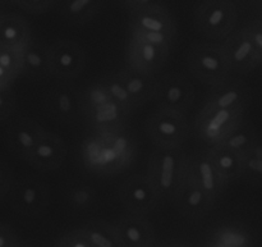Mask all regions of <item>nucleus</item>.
Returning <instances> with one entry per match:
<instances>
[{"label":"nucleus","mask_w":262,"mask_h":247,"mask_svg":"<svg viewBox=\"0 0 262 247\" xmlns=\"http://www.w3.org/2000/svg\"><path fill=\"white\" fill-rule=\"evenodd\" d=\"M84 167L101 176H113L127 169L137 155V143L125 130L95 132L81 148Z\"/></svg>","instance_id":"1"},{"label":"nucleus","mask_w":262,"mask_h":247,"mask_svg":"<svg viewBox=\"0 0 262 247\" xmlns=\"http://www.w3.org/2000/svg\"><path fill=\"white\" fill-rule=\"evenodd\" d=\"M188 172V156L181 149H158L151 154L147 177L161 200H173Z\"/></svg>","instance_id":"2"},{"label":"nucleus","mask_w":262,"mask_h":247,"mask_svg":"<svg viewBox=\"0 0 262 247\" xmlns=\"http://www.w3.org/2000/svg\"><path fill=\"white\" fill-rule=\"evenodd\" d=\"M197 31L212 40L227 38L237 23V8L232 0H202L194 10Z\"/></svg>","instance_id":"3"},{"label":"nucleus","mask_w":262,"mask_h":247,"mask_svg":"<svg viewBox=\"0 0 262 247\" xmlns=\"http://www.w3.org/2000/svg\"><path fill=\"white\" fill-rule=\"evenodd\" d=\"M187 66L192 76L210 86L225 81L230 73L224 50L217 44L200 43L192 46L187 55Z\"/></svg>","instance_id":"4"},{"label":"nucleus","mask_w":262,"mask_h":247,"mask_svg":"<svg viewBox=\"0 0 262 247\" xmlns=\"http://www.w3.org/2000/svg\"><path fill=\"white\" fill-rule=\"evenodd\" d=\"M146 131L158 149H181L187 141L189 123L186 114L174 110L156 109L148 117Z\"/></svg>","instance_id":"5"},{"label":"nucleus","mask_w":262,"mask_h":247,"mask_svg":"<svg viewBox=\"0 0 262 247\" xmlns=\"http://www.w3.org/2000/svg\"><path fill=\"white\" fill-rule=\"evenodd\" d=\"M246 109H201L196 118V133L207 146H217L243 122Z\"/></svg>","instance_id":"6"},{"label":"nucleus","mask_w":262,"mask_h":247,"mask_svg":"<svg viewBox=\"0 0 262 247\" xmlns=\"http://www.w3.org/2000/svg\"><path fill=\"white\" fill-rule=\"evenodd\" d=\"M152 100L159 109L174 110L186 114L194 100V87L187 77L168 73L156 79Z\"/></svg>","instance_id":"7"},{"label":"nucleus","mask_w":262,"mask_h":247,"mask_svg":"<svg viewBox=\"0 0 262 247\" xmlns=\"http://www.w3.org/2000/svg\"><path fill=\"white\" fill-rule=\"evenodd\" d=\"M119 199L129 214L146 217L152 212L161 197L147 174H135L125 179L119 187Z\"/></svg>","instance_id":"8"},{"label":"nucleus","mask_w":262,"mask_h":247,"mask_svg":"<svg viewBox=\"0 0 262 247\" xmlns=\"http://www.w3.org/2000/svg\"><path fill=\"white\" fill-rule=\"evenodd\" d=\"M50 192L40 181L25 178L13 183L10 190V205L18 214L26 217L41 215L49 207Z\"/></svg>","instance_id":"9"},{"label":"nucleus","mask_w":262,"mask_h":247,"mask_svg":"<svg viewBox=\"0 0 262 247\" xmlns=\"http://www.w3.org/2000/svg\"><path fill=\"white\" fill-rule=\"evenodd\" d=\"M51 74L63 79L78 77L86 67V53L79 44L60 40L49 46Z\"/></svg>","instance_id":"10"},{"label":"nucleus","mask_w":262,"mask_h":247,"mask_svg":"<svg viewBox=\"0 0 262 247\" xmlns=\"http://www.w3.org/2000/svg\"><path fill=\"white\" fill-rule=\"evenodd\" d=\"M170 48L168 46L152 45L129 38L127 51H125V63L132 71L146 76H155L168 61Z\"/></svg>","instance_id":"11"},{"label":"nucleus","mask_w":262,"mask_h":247,"mask_svg":"<svg viewBox=\"0 0 262 247\" xmlns=\"http://www.w3.org/2000/svg\"><path fill=\"white\" fill-rule=\"evenodd\" d=\"M230 72L245 74L261 66L260 55L245 30L233 32L222 44Z\"/></svg>","instance_id":"12"},{"label":"nucleus","mask_w":262,"mask_h":247,"mask_svg":"<svg viewBox=\"0 0 262 247\" xmlns=\"http://www.w3.org/2000/svg\"><path fill=\"white\" fill-rule=\"evenodd\" d=\"M188 171L200 189L206 194L210 201L215 204L224 192L227 182L222 178L219 172L215 168L207 153V149L197 151L192 156H188Z\"/></svg>","instance_id":"13"},{"label":"nucleus","mask_w":262,"mask_h":247,"mask_svg":"<svg viewBox=\"0 0 262 247\" xmlns=\"http://www.w3.org/2000/svg\"><path fill=\"white\" fill-rule=\"evenodd\" d=\"M129 31L159 32L176 37L177 25L168 8L154 3L130 12Z\"/></svg>","instance_id":"14"},{"label":"nucleus","mask_w":262,"mask_h":247,"mask_svg":"<svg viewBox=\"0 0 262 247\" xmlns=\"http://www.w3.org/2000/svg\"><path fill=\"white\" fill-rule=\"evenodd\" d=\"M173 201L178 212L188 219H201L206 217L215 205L200 189L189 171L187 172L186 178L182 182Z\"/></svg>","instance_id":"15"},{"label":"nucleus","mask_w":262,"mask_h":247,"mask_svg":"<svg viewBox=\"0 0 262 247\" xmlns=\"http://www.w3.org/2000/svg\"><path fill=\"white\" fill-rule=\"evenodd\" d=\"M46 130L32 119H19L12 123L5 133V143L13 155L27 160L36 143L45 135Z\"/></svg>","instance_id":"16"},{"label":"nucleus","mask_w":262,"mask_h":247,"mask_svg":"<svg viewBox=\"0 0 262 247\" xmlns=\"http://www.w3.org/2000/svg\"><path fill=\"white\" fill-rule=\"evenodd\" d=\"M248 101L250 92L246 85L227 78L211 87L201 109H246Z\"/></svg>","instance_id":"17"},{"label":"nucleus","mask_w":262,"mask_h":247,"mask_svg":"<svg viewBox=\"0 0 262 247\" xmlns=\"http://www.w3.org/2000/svg\"><path fill=\"white\" fill-rule=\"evenodd\" d=\"M66 156L67 146L63 138L46 131L26 161L38 171L51 172L63 166Z\"/></svg>","instance_id":"18"},{"label":"nucleus","mask_w":262,"mask_h":247,"mask_svg":"<svg viewBox=\"0 0 262 247\" xmlns=\"http://www.w3.org/2000/svg\"><path fill=\"white\" fill-rule=\"evenodd\" d=\"M120 247H150L155 243L152 224L142 215L128 214L114 224Z\"/></svg>","instance_id":"19"},{"label":"nucleus","mask_w":262,"mask_h":247,"mask_svg":"<svg viewBox=\"0 0 262 247\" xmlns=\"http://www.w3.org/2000/svg\"><path fill=\"white\" fill-rule=\"evenodd\" d=\"M48 112L55 119L64 123H73L81 113L79 95L68 85H56L45 97Z\"/></svg>","instance_id":"20"},{"label":"nucleus","mask_w":262,"mask_h":247,"mask_svg":"<svg viewBox=\"0 0 262 247\" xmlns=\"http://www.w3.org/2000/svg\"><path fill=\"white\" fill-rule=\"evenodd\" d=\"M132 112L124 109L115 101H110L96 109L83 113L87 125L95 132H112L125 130Z\"/></svg>","instance_id":"21"},{"label":"nucleus","mask_w":262,"mask_h":247,"mask_svg":"<svg viewBox=\"0 0 262 247\" xmlns=\"http://www.w3.org/2000/svg\"><path fill=\"white\" fill-rule=\"evenodd\" d=\"M31 38V28L25 17L17 13L0 15V48L22 51Z\"/></svg>","instance_id":"22"},{"label":"nucleus","mask_w":262,"mask_h":247,"mask_svg":"<svg viewBox=\"0 0 262 247\" xmlns=\"http://www.w3.org/2000/svg\"><path fill=\"white\" fill-rule=\"evenodd\" d=\"M20 76L32 79H42L51 76L49 46L31 38L30 43L20 51Z\"/></svg>","instance_id":"23"},{"label":"nucleus","mask_w":262,"mask_h":247,"mask_svg":"<svg viewBox=\"0 0 262 247\" xmlns=\"http://www.w3.org/2000/svg\"><path fill=\"white\" fill-rule=\"evenodd\" d=\"M117 76L120 82L124 85L136 108L142 107L148 100L152 99L156 85L155 76H146V74L138 73L128 67L118 72Z\"/></svg>","instance_id":"24"},{"label":"nucleus","mask_w":262,"mask_h":247,"mask_svg":"<svg viewBox=\"0 0 262 247\" xmlns=\"http://www.w3.org/2000/svg\"><path fill=\"white\" fill-rule=\"evenodd\" d=\"M207 153H209L216 171L219 172L222 178L227 182V184L241 178V176H242V159L239 155L220 145L207 148Z\"/></svg>","instance_id":"25"},{"label":"nucleus","mask_w":262,"mask_h":247,"mask_svg":"<svg viewBox=\"0 0 262 247\" xmlns=\"http://www.w3.org/2000/svg\"><path fill=\"white\" fill-rule=\"evenodd\" d=\"M104 0H59L60 14L73 25L90 22L101 9Z\"/></svg>","instance_id":"26"},{"label":"nucleus","mask_w":262,"mask_h":247,"mask_svg":"<svg viewBox=\"0 0 262 247\" xmlns=\"http://www.w3.org/2000/svg\"><path fill=\"white\" fill-rule=\"evenodd\" d=\"M258 135L256 133L255 128L243 120L230 132V135L220 143V146L233 151L242 158L257 140Z\"/></svg>","instance_id":"27"},{"label":"nucleus","mask_w":262,"mask_h":247,"mask_svg":"<svg viewBox=\"0 0 262 247\" xmlns=\"http://www.w3.org/2000/svg\"><path fill=\"white\" fill-rule=\"evenodd\" d=\"M92 247H120L114 224L102 222H91L81 228Z\"/></svg>","instance_id":"28"},{"label":"nucleus","mask_w":262,"mask_h":247,"mask_svg":"<svg viewBox=\"0 0 262 247\" xmlns=\"http://www.w3.org/2000/svg\"><path fill=\"white\" fill-rule=\"evenodd\" d=\"M242 176L251 183L262 184V137L258 136L252 148L242 156Z\"/></svg>","instance_id":"29"},{"label":"nucleus","mask_w":262,"mask_h":247,"mask_svg":"<svg viewBox=\"0 0 262 247\" xmlns=\"http://www.w3.org/2000/svg\"><path fill=\"white\" fill-rule=\"evenodd\" d=\"M110 101H113V100L101 79L87 86L83 90V92L79 95V104H81L82 114L89 112V110L102 107V105L107 104Z\"/></svg>","instance_id":"30"},{"label":"nucleus","mask_w":262,"mask_h":247,"mask_svg":"<svg viewBox=\"0 0 262 247\" xmlns=\"http://www.w3.org/2000/svg\"><path fill=\"white\" fill-rule=\"evenodd\" d=\"M96 190L89 184H76L67 191V201L74 209H89L96 202Z\"/></svg>","instance_id":"31"},{"label":"nucleus","mask_w":262,"mask_h":247,"mask_svg":"<svg viewBox=\"0 0 262 247\" xmlns=\"http://www.w3.org/2000/svg\"><path fill=\"white\" fill-rule=\"evenodd\" d=\"M102 84L106 87L107 92H109L110 97H112L113 101H115L117 104H119L120 107H123L124 109L129 110L133 113V110L136 109L135 104H133V100L130 99L129 94L125 90L124 85L120 82V79L118 78L117 73L106 74L105 77L101 78Z\"/></svg>","instance_id":"32"},{"label":"nucleus","mask_w":262,"mask_h":247,"mask_svg":"<svg viewBox=\"0 0 262 247\" xmlns=\"http://www.w3.org/2000/svg\"><path fill=\"white\" fill-rule=\"evenodd\" d=\"M250 242L248 233L241 228L224 227L215 233V243L219 247H248Z\"/></svg>","instance_id":"33"},{"label":"nucleus","mask_w":262,"mask_h":247,"mask_svg":"<svg viewBox=\"0 0 262 247\" xmlns=\"http://www.w3.org/2000/svg\"><path fill=\"white\" fill-rule=\"evenodd\" d=\"M0 67L15 77L20 76L22 60H20V51L9 50V49L0 48Z\"/></svg>","instance_id":"34"},{"label":"nucleus","mask_w":262,"mask_h":247,"mask_svg":"<svg viewBox=\"0 0 262 247\" xmlns=\"http://www.w3.org/2000/svg\"><path fill=\"white\" fill-rule=\"evenodd\" d=\"M130 38L137 41H143V43L147 44H152V45L168 46V48H171L174 40H176V37L165 35V33L140 32V31H130Z\"/></svg>","instance_id":"35"},{"label":"nucleus","mask_w":262,"mask_h":247,"mask_svg":"<svg viewBox=\"0 0 262 247\" xmlns=\"http://www.w3.org/2000/svg\"><path fill=\"white\" fill-rule=\"evenodd\" d=\"M17 108V97L12 87L0 90V122H4L13 115Z\"/></svg>","instance_id":"36"},{"label":"nucleus","mask_w":262,"mask_h":247,"mask_svg":"<svg viewBox=\"0 0 262 247\" xmlns=\"http://www.w3.org/2000/svg\"><path fill=\"white\" fill-rule=\"evenodd\" d=\"M56 0H15V5L30 14H43L55 5Z\"/></svg>","instance_id":"37"},{"label":"nucleus","mask_w":262,"mask_h":247,"mask_svg":"<svg viewBox=\"0 0 262 247\" xmlns=\"http://www.w3.org/2000/svg\"><path fill=\"white\" fill-rule=\"evenodd\" d=\"M14 183L13 169L3 159H0V201L7 196Z\"/></svg>","instance_id":"38"},{"label":"nucleus","mask_w":262,"mask_h":247,"mask_svg":"<svg viewBox=\"0 0 262 247\" xmlns=\"http://www.w3.org/2000/svg\"><path fill=\"white\" fill-rule=\"evenodd\" d=\"M59 241L67 247H92L81 228L66 233Z\"/></svg>","instance_id":"39"},{"label":"nucleus","mask_w":262,"mask_h":247,"mask_svg":"<svg viewBox=\"0 0 262 247\" xmlns=\"http://www.w3.org/2000/svg\"><path fill=\"white\" fill-rule=\"evenodd\" d=\"M243 30L246 31L250 40L252 41L253 46H255L256 51L260 55L262 61V20H256V22L251 23Z\"/></svg>","instance_id":"40"},{"label":"nucleus","mask_w":262,"mask_h":247,"mask_svg":"<svg viewBox=\"0 0 262 247\" xmlns=\"http://www.w3.org/2000/svg\"><path fill=\"white\" fill-rule=\"evenodd\" d=\"M18 236L9 225L0 223V247H19Z\"/></svg>","instance_id":"41"},{"label":"nucleus","mask_w":262,"mask_h":247,"mask_svg":"<svg viewBox=\"0 0 262 247\" xmlns=\"http://www.w3.org/2000/svg\"><path fill=\"white\" fill-rule=\"evenodd\" d=\"M18 77H15L14 74L9 73V72L5 71L3 67H0V90H4V89H9L12 87V85L14 84L15 79Z\"/></svg>","instance_id":"42"},{"label":"nucleus","mask_w":262,"mask_h":247,"mask_svg":"<svg viewBox=\"0 0 262 247\" xmlns=\"http://www.w3.org/2000/svg\"><path fill=\"white\" fill-rule=\"evenodd\" d=\"M10 5H15V0H0V9L4 7H10Z\"/></svg>","instance_id":"43"},{"label":"nucleus","mask_w":262,"mask_h":247,"mask_svg":"<svg viewBox=\"0 0 262 247\" xmlns=\"http://www.w3.org/2000/svg\"><path fill=\"white\" fill-rule=\"evenodd\" d=\"M161 247H189L188 245H184V243H179V242H173V243H168V245H164Z\"/></svg>","instance_id":"44"},{"label":"nucleus","mask_w":262,"mask_h":247,"mask_svg":"<svg viewBox=\"0 0 262 247\" xmlns=\"http://www.w3.org/2000/svg\"><path fill=\"white\" fill-rule=\"evenodd\" d=\"M119 2H120V3H123V4H124L125 7H128V8H129V5L132 4V2H133V0H119Z\"/></svg>","instance_id":"45"},{"label":"nucleus","mask_w":262,"mask_h":247,"mask_svg":"<svg viewBox=\"0 0 262 247\" xmlns=\"http://www.w3.org/2000/svg\"><path fill=\"white\" fill-rule=\"evenodd\" d=\"M56 247H67V246L63 245V243H61L60 241H58V243H56Z\"/></svg>","instance_id":"46"},{"label":"nucleus","mask_w":262,"mask_h":247,"mask_svg":"<svg viewBox=\"0 0 262 247\" xmlns=\"http://www.w3.org/2000/svg\"><path fill=\"white\" fill-rule=\"evenodd\" d=\"M150 247H161V246H160V245H158V243H156V242H155V243H154V245H152V246H150Z\"/></svg>","instance_id":"47"},{"label":"nucleus","mask_w":262,"mask_h":247,"mask_svg":"<svg viewBox=\"0 0 262 247\" xmlns=\"http://www.w3.org/2000/svg\"><path fill=\"white\" fill-rule=\"evenodd\" d=\"M19 247H28V246H25V245H20Z\"/></svg>","instance_id":"48"},{"label":"nucleus","mask_w":262,"mask_h":247,"mask_svg":"<svg viewBox=\"0 0 262 247\" xmlns=\"http://www.w3.org/2000/svg\"><path fill=\"white\" fill-rule=\"evenodd\" d=\"M3 14V13H2V10H0V15H2Z\"/></svg>","instance_id":"49"}]
</instances>
